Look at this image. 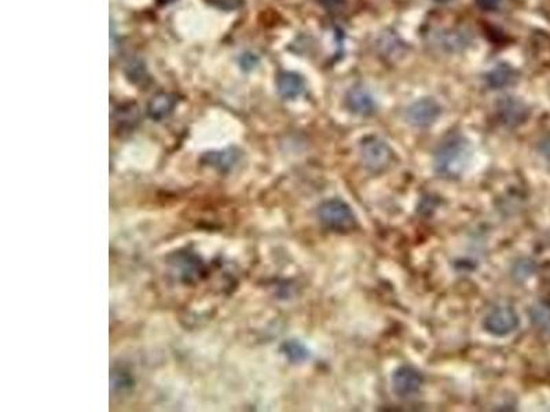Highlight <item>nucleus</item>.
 <instances>
[{"label": "nucleus", "mask_w": 550, "mask_h": 412, "mask_svg": "<svg viewBox=\"0 0 550 412\" xmlns=\"http://www.w3.org/2000/svg\"><path fill=\"white\" fill-rule=\"evenodd\" d=\"M471 145L461 135L449 136L435 153V171L443 178H458L471 159Z\"/></svg>", "instance_id": "1"}, {"label": "nucleus", "mask_w": 550, "mask_h": 412, "mask_svg": "<svg viewBox=\"0 0 550 412\" xmlns=\"http://www.w3.org/2000/svg\"><path fill=\"white\" fill-rule=\"evenodd\" d=\"M318 219L326 228L336 232H348L356 227L351 206L340 198L326 199L318 206Z\"/></svg>", "instance_id": "2"}, {"label": "nucleus", "mask_w": 550, "mask_h": 412, "mask_svg": "<svg viewBox=\"0 0 550 412\" xmlns=\"http://www.w3.org/2000/svg\"><path fill=\"white\" fill-rule=\"evenodd\" d=\"M395 159L388 143L377 136H366L360 143V161L372 173L387 171Z\"/></svg>", "instance_id": "3"}, {"label": "nucleus", "mask_w": 550, "mask_h": 412, "mask_svg": "<svg viewBox=\"0 0 550 412\" xmlns=\"http://www.w3.org/2000/svg\"><path fill=\"white\" fill-rule=\"evenodd\" d=\"M520 320L512 307H497L485 317L483 327L485 331L495 337H506L518 330Z\"/></svg>", "instance_id": "4"}, {"label": "nucleus", "mask_w": 550, "mask_h": 412, "mask_svg": "<svg viewBox=\"0 0 550 412\" xmlns=\"http://www.w3.org/2000/svg\"><path fill=\"white\" fill-rule=\"evenodd\" d=\"M440 114V105L432 98H424L410 105L406 112V119L413 127L428 128L436 123Z\"/></svg>", "instance_id": "5"}, {"label": "nucleus", "mask_w": 550, "mask_h": 412, "mask_svg": "<svg viewBox=\"0 0 550 412\" xmlns=\"http://www.w3.org/2000/svg\"><path fill=\"white\" fill-rule=\"evenodd\" d=\"M422 382L424 380L420 371L407 364L398 367L391 378L392 390L399 397H410L419 393Z\"/></svg>", "instance_id": "6"}, {"label": "nucleus", "mask_w": 550, "mask_h": 412, "mask_svg": "<svg viewBox=\"0 0 550 412\" xmlns=\"http://www.w3.org/2000/svg\"><path fill=\"white\" fill-rule=\"evenodd\" d=\"M498 119L506 127H518L528 117L527 106L515 98H504L497 107Z\"/></svg>", "instance_id": "7"}, {"label": "nucleus", "mask_w": 550, "mask_h": 412, "mask_svg": "<svg viewBox=\"0 0 550 412\" xmlns=\"http://www.w3.org/2000/svg\"><path fill=\"white\" fill-rule=\"evenodd\" d=\"M346 105L350 112L358 116H370L376 110V102L372 94L363 87H353L346 96Z\"/></svg>", "instance_id": "8"}, {"label": "nucleus", "mask_w": 550, "mask_h": 412, "mask_svg": "<svg viewBox=\"0 0 550 412\" xmlns=\"http://www.w3.org/2000/svg\"><path fill=\"white\" fill-rule=\"evenodd\" d=\"M173 267L185 282H193L204 274V264L201 258L193 253L178 254Z\"/></svg>", "instance_id": "9"}, {"label": "nucleus", "mask_w": 550, "mask_h": 412, "mask_svg": "<svg viewBox=\"0 0 550 412\" xmlns=\"http://www.w3.org/2000/svg\"><path fill=\"white\" fill-rule=\"evenodd\" d=\"M277 84H278L280 95L285 99H296L306 90L304 79L300 74L292 72H285L280 74Z\"/></svg>", "instance_id": "10"}, {"label": "nucleus", "mask_w": 550, "mask_h": 412, "mask_svg": "<svg viewBox=\"0 0 550 412\" xmlns=\"http://www.w3.org/2000/svg\"><path fill=\"white\" fill-rule=\"evenodd\" d=\"M175 105H176V100L173 96L162 94V95H157L150 100L149 107H148V113L153 120H162L172 113Z\"/></svg>", "instance_id": "11"}, {"label": "nucleus", "mask_w": 550, "mask_h": 412, "mask_svg": "<svg viewBox=\"0 0 550 412\" xmlns=\"http://www.w3.org/2000/svg\"><path fill=\"white\" fill-rule=\"evenodd\" d=\"M516 80L515 70L508 65H498L487 74V83L492 88H504Z\"/></svg>", "instance_id": "12"}, {"label": "nucleus", "mask_w": 550, "mask_h": 412, "mask_svg": "<svg viewBox=\"0 0 550 412\" xmlns=\"http://www.w3.org/2000/svg\"><path fill=\"white\" fill-rule=\"evenodd\" d=\"M281 352L293 364L304 363L306 360L310 359V350L303 343H300L297 340L285 341L281 347Z\"/></svg>", "instance_id": "13"}, {"label": "nucleus", "mask_w": 550, "mask_h": 412, "mask_svg": "<svg viewBox=\"0 0 550 412\" xmlns=\"http://www.w3.org/2000/svg\"><path fill=\"white\" fill-rule=\"evenodd\" d=\"M205 164L218 168L219 171H226L230 169L234 162L237 161V154L233 150H225V152H216V153H208L204 157Z\"/></svg>", "instance_id": "14"}, {"label": "nucleus", "mask_w": 550, "mask_h": 412, "mask_svg": "<svg viewBox=\"0 0 550 412\" xmlns=\"http://www.w3.org/2000/svg\"><path fill=\"white\" fill-rule=\"evenodd\" d=\"M531 317L534 319V321L539 323V324H546L550 321V305L548 303H541L538 305H535L531 311Z\"/></svg>", "instance_id": "15"}, {"label": "nucleus", "mask_w": 550, "mask_h": 412, "mask_svg": "<svg viewBox=\"0 0 550 412\" xmlns=\"http://www.w3.org/2000/svg\"><path fill=\"white\" fill-rule=\"evenodd\" d=\"M131 385H132V380H131L129 374H126L123 371L112 374V387H113V390H124V389L130 387Z\"/></svg>", "instance_id": "16"}, {"label": "nucleus", "mask_w": 550, "mask_h": 412, "mask_svg": "<svg viewBox=\"0 0 550 412\" xmlns=\"http://www.w3.org/2000/svg\"><path fill=\"white\" fill-rule=\"evenodd\" d=\"M211 6L225 10V11H233L237 8H241L244 6V0H207Z\"/></svg>", "instance_id": "17"}, {"label": "nucleus", "mask_w": 550, "mask_h": 412, "mask_svg": "<svg viewBox=\"0 0 550 412\" xmlns=\"http://www.w3.org/2000/svg\"><path fill=\"white\" fill-rule=\"evenodd\" d=\"M501 1H502V0H476L478 6H479L480 8H483V10H487V11L495 10V8L499 6Z\"/></svg>", "instance_id": "18"}, {"label": "nucleus", "mask_w": 550, "mask_h": 412, "mask_svg": "<svg viewBox=\"0 0 550 412\" xmlns=\"http://www.w3.org/2000/svg\"><path fill=\"white\" fill-rule=\"evenodd\" d=\"M318 1L327 8H336V7H340L346 3V0H318Z\"/></svg>", "instance_id": "19"}, {"label": "nucleus", "mask_w": 550, "mask_h": 412, "mask_svg": "<svg viewBox=\"0 0 550 412\" xmlns=\"http://www.w3.org/2000/svg\"><path fill=\"white\" fill-rule=\"evenodd\" d=\"M541 152H542V154H544L546 159H550V136H548V138L542 142V145H541Z\"/></svg>", "instance_id": "20"}, {"label": "nucleus", "mask_w": 550, "mask_h": 412, "mask_svg": "<svg viewBox=\"0 0 550 412\" xmlns=\"http://www.w3.org/2000/svg\"><path fill=\"white\" fill-rule=\"evenodd\" d=\"M172 1H175V0H157V3H159V4H162V6H164V4H169V3H172Z\"/></svg>", "instance_id": "21"}, {"label": "nucleus", "mask_w": 550, "mask_h": 412, "mask_svg": "<svg viewBox=\"0 0 550 412\" xmlns=\"http://www.w3.org/2000/svg\"><path fill=\"white\" fill-rule=\"evenodd\" d=\"M436 1H447V0H436Z\"/></svg>", "instance_id": "22"}]
</instances>
